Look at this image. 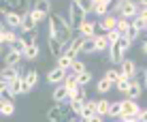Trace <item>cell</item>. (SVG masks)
Masks as SVG:
<instances>
[{
	"mask_svg": "<svg viewBox=\"0 0 147 122\" xmlns=\"http://www.w3.org/2000/svg\"><path fill=\"white\" fill-rule=\"evenodd\" d=\"M47 37L58 39L60 43L66 47V45L73 41V26L68 24L66 17H62L60 13H51L49 15V26H47Z\"/></svg>",
	"mask_w": 147,
	"mask_h": 122,
	"instance_id": "cell-1",
	"label": "cell"
},
{
	"mask_svg": "<svg viewBox=\"0 0 147 122\" xmlns=\"http://www.w3.org/2000/svg\"><path fill=\"white\" fill-rule=\"evenodd\" d=\"M130 45H132V41H130L128 37H121L117 43L111 45V49H109V60H111V64H121V62H124L126 52L130 49Z\"/></svg>",
	"mask_w": 147,
	"mask_h": 122,
	"instance_id": "cell-2",
	"label": "cell"
},
{
	"mask_svg": "<svg viewBox=\"0 0 147 122\" xmlns=\"http://www.w3.org/2000/svg\"><path fill=\"white\" fill-rule=\"evenodd\" d=\"M139 4L134 0H121V2L115 4V9H111V13L117 15V17H126V19H132L139 15Z\"/></svg>",
	"mask_w": 147,
	"mask_h": 122,
	"instance_id": "cell-3",
	"label": "cell"
},
{
	"mask_svg": "<svg viewBox=\"0 0 147 122\" xmlns=\"http://www.w3.org/2000/svg\"><path fill=\"white\" fill-rule=\"evenodd\" d=\"M85 15H88V13L77 4V0H70V4H68V17L66 19H68L70 26H73V30H79V26L85 22Z\"/></svg>",
	"mask_w": 147,
	"mask_h": 122,
	"instance_id": "cell-4",
	"label": "cell"
},
{
	"mask_svg": "<svg viewBox=\"0 0 147 122\" xmlns=\"http://www.w3.org/2000/svg\"><path fill=\"white\" fill-rule=\"evenodd\" d=\"M47 120H73V109L70 103H55L47 111Z\"/></svg>",
	"mask_w": 147,
	"mask_h": 122,
	"instance_id": "cell-5",
	"label": "cell"
},
{
	"mask_svg": "<svg viewBox=\"0 0 147 122\" xmlns=\"http://www.w3.org/2000/svg\"><path fill=\"white\" fill-rule=\"evenodd\" d=\"M141 109L139 103H136L134 99H128L126 96L124 101H121V118H130V116H141Z\"/></svg>",
	"mask_w": 147,
	"mask_h": 122,
	"instance_id": "cell-6",
	"label": "cell"
},
{
	"mask_svg": "<svg viewBox=\"0 0 147 122\" xmlns=\"http://www.w3.org/2000/svg\"><path fill=\"white\" fill-rule=\"evenodd\" d=\"M66 75H68V71H66V69H62V67H58V64H55L53 69H49V73H47V81H49V84H53V86H60L64 79H66Z\"/></svg>",
	"mask_w": 147,
	"mask_h": 122,
	"instance_id": "cell-7",
	"label": "cell"
},
{
	"mask_svg": "<svg viewBox=\"0 0 147 122\" xmlns=\"http://www.w3.org/2000/svg\"><path fill=\"white\" fill-rule=\"evenodd\" d=\"M2 4H7L11 11H17L22 15L32 11V9H30V0H2Z\"/></svg>",
	"mask_w": 147,
	"mask_h": 122,
	"instance_id": "cell-8",
	"label": "cell"
},
{
	"mask_svg": "<svg viewBox=\"0 0 147 122\" xmlns=\"http://www.w3.org/2000/svg\"><path fill=\"white\" fill-rule=\"evenodd\" d=\"M19 75H24L19 64L17 67H7V64H4V69H2V84H13Z\"/></svg>",
	"mask_w": 147,
	"mask_h": 122,
	"instance_id": "cell-9",
	"label": "cell"
},
{
	"mask_svg": "<svg viewBox=\"0 0 147 122\" xmlns=\"http://www.w3.org/2000/svg\"><path fill=\"white\" fill-rule=\"evenodd\" d=\"M117 22H119V17H117V15L109 13V15H105V17H100L98 28L102 30V32H111V30H115V28H117Z\"/></svg>",
	"mask_w": 147,
	"mask_h": 122,
	"instance_id": "cell-10",
	"label": "cell"
},
{
	"mask_svg": "<svg viewBox=\"0 0 147 122\" xmlns=\"http://www.w3.org/2000/svg\"><path fill=\"white\" fill-rule=\"evenodd\" d=\"M22 58H24V54L22 52H15V49H4V54H2V60H4V64L7 67H17L19 62H22Z\"/></svg>",
	"mask_w": 147,
	"mask_h": 122,
	"instance_id": "cell-11",
	"label": "cell"
},
{
	"mask_svg": "<svg viewBox=\"0 0 147 122\" xmlns=\"http://www.w3.org/2000/svg\"><path fill=\"white\" fill-rule=\"evenodd\" d=\"M2 17H4V24H7L9 28H13V30H15V28H22V19H24L22 13L11 11V9H9V11L2 15Z\"/></svg>",
	"mask_w": 147,
	"mask_h": 122,
	"instance_id": "cell-12",
	"label": "cell"
},
{
	"mask_svg": "<svg viewBox=\"0 0 147 122\" xmlns=\"http://www.w3.org/2000/svg\"><path fill=\"white\" fill-rule=\"evenodd\" d=\"M119 71H121L124 77L134 79V75H136V62H134V60H130V58H124V62L119 64Z\"/></svg>",
	"mask_w": 147,
	"mask_h": 122,
	"instance_id": "cell-13",
	"label": "cell"
},
{
	"mask_svg": "<svg viewBox=\"0 0 147 122\" xmlns=\"http://www.w3.org/2000/svg\"><path fill=\"white\" fill-rule=\"evenodd\" d=\"M24 81H26V94H28L30 90H32L34 86L38 84V71H36V69H28V71H24Z\"/></svg>",
	"mask_w": 147,
	"mask_h": 122,
	"instance_id": "cell-14",
	"label": "cell"
},
{
	"mask_svg": "<svg viewBox=\"0 0 147 122\" xmlns=\"http://www.w3.org/2000/svg\"><path fill=\"white\" fill-rule=\"evenodd\" d=\"M68 96H70V90H68L64 84H60V86H55L51 99L55 101V103H68Z\"/></svg>",
	"mask_w": 147,
	"mask_h": 122,
	"instance_id": "cell-15",
	"label": "cell"
},
{
	"mask_svg": "<svg viewBox=\"0 0 147 122\" xmlns=\"http://www.w3.org/2000/svg\"><path fill=\"white\" fill-rule=\"evenodd\" d=\"M47 47H49V54H51L55 60L64 54V45L60 43L58 39H53V37H47Z\"/></svg>",
	"mask_w": 147,
	"mask_h": 122,
	"instance_id": "cell-16",
	"label": "cell"
},
{
	"mask_svg": "<svg viewBox=\"0 0 147 122\" xmlns=\"http://www.w3.org/2000/svg\"><path fill=\"white\" fill-rule=\"evenodd\" d=\"M15 39H17L15 30H13V28H9L7 24H2V28H0V41H2V45L7 47V45H11Z\"/></svg>",
	"mask_w": 147,
	"mask_h": 122,
	"instance_id": "cell-17",
	"label": "cell"
},
{
	"mask_svg": "<svg viewBox=\"0 0 147 122\" xmlns=\"http://www.w3.org/2000/svg\"><path fill=\"white\" fill-rule=\"evenodd\" d=\"M15 96H17V94L13 92L11 84H2V86H0V103H13Z\"/></svg>",
	"mask_w": 147,
	"mask_h": 122,
	"instance_id": "cell-18",
	"label": "cell"
},
{
	"mask_svg": "<svg viewBox=\"0 0 147 122\" xmlns=\"http://www.w3.org/2000/svg\"><path fill=\"white\" fill-rule=\"evenodd\" d=\"M94 41H96V52H109L111 49V41L107 37V32L105 34H96Z\"/></svg>",
	"mask_w": 147,
	"mask_h": 122,
	"instance_id": "cell-19",
	"label": "cell"
},
{
	"mask_svg": "<svg viewBox=\"0 0 147 122\" xmlns=\"http://www.w3.org/2000/svg\"><path fill=\"white\" fill-rule=\"evenodd\" d=\"M141 94H143V84H141V81H136V79H132V84H130V90L126 92V96H128V99L139 101Z\"/></svg>",
	"mask_w": 147,
	"mask_h": 122,
	"instance_id": "cell-20",
	"label": "cell"
},
{
	"mask_svg": "<svg viewBox=\"0 0 147 122\" xmlns=\"http://www.w3.org/2000/svg\"><path fill=\"white\" fill-rule=\"evenodd\" d=\"M96 114V101H85V103H83V109H81V116H79V118L81 120H88V118H92V116Z\"/></svg>",
	"mask_w": 147,
	"mask_h": 122,
	"instance_id": "cell-21",
	"label": "cell"
},
{
	"mask_svg": "<svg viewBox=\"0 0 147 122\" xmlns=\"http://www.w3.org/2000/svg\"><path fill=\"white\" fill-rule=\"evenodd\" d=\"M32 30H36V19H34L30 13H26L24 19H22V32L26 34V32H32Z\"/></svg>",
	"mask_w": 147,
	"mask_h": 122,
	"instance_id": "cell-22",
	"label": "cell"
},
{
	"mask_svg": "<svg viewBox=\"0 0 147 122\" xmlns=\"http://www.w3.org/2000/svg\"><path fill=\"white\" fill-rule=\"evenodd\" d=\"M94 52H96L94 37H83V41H81V54H94Z\"/></svg>",
	"mask_w": 147,
	"mask_h": 122,
	"instance_id": "cell-23",
	"label": "cell"
},
{
	"mask_svg": "<svg viewBox=\"0 0 147 122\" xmlns=\"http://www.w3.org/2000/svg\"><path fill=\"white\" fill-rule=\"evenodd\" d=\"M113 86H115V84H113L111 79L102 77V79H98V81H96V92H98V94H107L109 90L113 88Z\"/></svg>",
	"mask_w": 147,
	"mask_h": 122,
	"instance_id": "cell-24",
	"label": "cell"
},
{
	"mask_svg": "<svg viewBox=\"0 0 147 122\" xmlns=\"http://www.w3.org/2000/svg\"><path fill=\"white\" fill-rule=\"evenodd\" d=\"M109 109H111V101L109 99H98L96 101V114H100L105 118V116H109Z\"/></svg>",
	"mask_w": 147,
	"mask_h": 122,
	"instance_id": "cell-25",
	"label": "cell"
},
{
	"mask_svg": "<svg viewBox=\"0 0 147 122\" xmlns=\"http://www.w3.org/2000/svg\"><path fill=\"white\" fill-rule=\"evenodd\" d=\"M79 34H83V37H96V24L85 19V22L79 26Z\"/></svg>",
	"mask_w": 147,
	"mask_h": 122,
	"instance_id": "cell-26",
	"label": "cell"
},
{
	"mask_svg": "<svg viewBox=\"0 0 147 122\" xmlns=\"http://www.w3.org/2000/svg\"><path fill=\"white\" fill-rule=\"evenodd\" d=\"M68 101H88V92H85V86H77L75 90H70Z\"/></svg>",
	"mask_w": 147,
	"mask_h": 122,
	"instance_id": "cell-27",
	"label": "cell"
},
{
	"mask_svg": "<svg viewBox=\"0 0 147 122\" xmlns=\"http://www.w3.org/2000/svg\"><path fill=\"white\" fill-rule=\"evenodd\" d=\"M36 11L45 13V15H51V0H34V7Z\"/></svg>",
	"mask_w": 147,
	"mask_h": 122,
	"instance_id": "cell-28",
	"label": "cell"
},
{
	"mask_svg": "<svg viewBox=\"0 0 147 122\" xmlns=\"http://www.w3.org/2000/svg\"><path fill=\"white\" fill-rule=\"evenodd\" d=\"M11 88H13V92L17 94V96H19V94H26V81H24V75H19V77L13 81Z\"/></svg>",
	"mask_w": 147,
	"mask_h": 122,
	"instance_id": "cell-29",
	"label": "cell"
},
{
	"mask_svg": "<svg viewBox=\"0 0 147 122\" xmlns=\"http://www.w3.org/2000/svg\"><path fill=\"white\" fill-rule=\"evenodd\" d=\"M9 47L15 49V52H22V54H24V52L28 49V41H26V37H17L11 45H9Z\"/></svg>",
	"mask_w": 147,
	"mask_h": 122,
	"instance_id": "cell-30",
	"label": "cell"
},
{
	"mask_svg": "<svg viewBox=\"0 0 147 122\" xmlns=\"http://www.w3.org/2000/svg\"><path fill=\"white\" fill-rule=\"evenodd\" d=\"M109 118H113V120H117V118H121V101H111Z\"/></svg>",
	"mask_w": 147,
	"mask_h": 122,
	"instance_id": "cell-31",
	"label": "cell"
},
{
	"mask_svg": "<svg viewBox=\"0 0 147 122\" xmlns=\"http://www.w3.org/2000/svg\"><path fill=\"white\" fill-rule=\"evenodd\" d=\"M38 54H40L38 45H36V43H32V45H28V49L24 52V58H26V60H36V58H38Z\"/></svg>",
	"mask_w": 147,
	"mask_h": 122,
	"instance_id": "cell-32",
	"label": "cell"
},
{
	"mask_svg": "<svg viewBox=\"0 0 147 122\" xmlns=\"http://www.w3.org/2000/svg\"><path fill=\"white\" fill-rule=\"evenodd\" d=\"M62 84H64V86H66V88H68V90H75V88H77V86H79V79H77V73H68V75H66V79H64V81H62Z\"/></svg>",
	"mask_w": 147,
	"mask_h": 122,
	"instance_id": "cell-33",
	"label": "cell"
},
{
	"mask_svg": "<svg viewBox=\"0 0 147 122\" xmlns=\"http://www.w3.org/2000/svg\"><path fill=\"white\" fill-rule=\"evenodd\" d=\"M105 77H107V79H111L113 84H117V81L121 79V71H119V69H115V67H111V69H107Z\"/></svg>",
	"mask_w": 147,
	"mask_h": 122,
	"instance_id": "cell-34",
	"label": "cell"
},
{
	"mask_svg": "<svg viewBox=\"0 0 147 122\" xmlns=\"http://www.w3.org/2000/svg\"><path fill=\"white\" fill-rule=\"evenodd\" d=\"M130 84H132V79H130V77H124V75H121V79L117 81V84H115V88H117L119 90V92H128V90H130Z\"/></svg>",
	"mask_w": 147,
	"mask_h": 122,
	"instance_id": "cell-35",
	"label": "cell"
},
{
	"mask_svg": "<svg viewBox=\"0 0 147 122\" xmlns=\"http://www.w3.org/2000/svg\"><path fill=\"white\" fill-rule=\"evenodd\" d=\"M73 62H75V58H70L66 52L58 58V67H62V69H70V67H73Z\"/></svg>",
	"mask_w": 147,
	"mask_h": 122,
	"instance_id": "cell-36",
	"label": "cell"
},
{
	"mask_svg": "<svg viewBox=\"0 0 147 122\" xmlns=\"http://www.w3.org/2000/svg\"><path fill=\"white\" fill-rule=\"evenodd\" d=\"M130 26H132V19H126V17H119V22H117V28L115 30H119L121 34H128V30Z\"/></svg>",
	"mask_w": 147,
	"mask_h": 122,
	"instance_id": "cell-37",
	"label": "cell"
},
{
	"mask_svg": "<svg viewBox=\"0 0 147 122\" xmlns=\"http://www.w3.org/2000/svg\"><path fill=\"white\" fill-rule=\"evenodd\" d=\"M0 114H2L4 118H11L15 114V105L13 103H0Z\"/></svg>",
	"mask_w": 147,
	"mask_h": 122,
	"instance_id": "cell-38",
	"label": "cell"
},
{
	"mask_svg": "<svg viewBox=\"0 0 147 122\" xmlns=\"http://www.w3.org/2000/svg\"><path fill=\"white\" fill-rule=\"evenodd\" d=\"M77 4L83 9L85 13H92L94 9H96V0H77Z\"/></svg>",
	"mask_w": 147,
	"mask_h": 122,
	"instance_id": "cell-39",
	"label": "cell"
},
{
	"mask_svg": "<svg viewBox=\"0 0 147 122\" xmlns=\"http://www.w3.org/2000/svg\"><path fill=\"white\" fill-rule=\"evenodd\" d=\"M77 79H79V86H88V84H92V73L90 71H83V73H77Z\"/></svg>",
	"mask_w": 147,
	"mask_h": 122,
	"instance_id": "cell-40",
	"label": "cell"
},
{
	"mask_svg": "<svg viewBox=\"0 0 147 122\" xmlns=\"http://www.w3.org/2000/svg\"><path fill=\"white\" fill-rule=\"evenodd\" d=\"M132 26H134V28H139L141 32H145V28H147V19H145V17H141V15H136V17H132Z\"/></svg>",
	"mask_w": 147,
	"mask_h": 122,
	"instance_id": "cell-41",
	"label": "cell"
},
{
	"mask_svg": "<svg viewBox=\"0 0 147 122\" xmlns=\"http://www.w3.org/2000/svg\"><path fill=\"white\" fill-rule=\"evenodd\" d=\"M68 103H70V109H73V114H75V116H77V118H79V116H81V109H83V103H85V101H68Z\"/></svg>",
	"mask_w": 147,
	"mask_h": 122,
	"instance_id": "cell-42",
	"label": "cell"
},
{
	"mask_svg": "<svg viewBox=\"0 0 147 122\" xmlns=\"http://www.w3.org/2000/svg\"><path fill=\"white\" fill-rule=\"evenodd\" d=\"M73 73H83V71H88V67H85V62H81V60H75L73 62Z\"/></svg>",
	"mask_w": 147,
	"mask_h": 122,
	"instance_id": "cell-43",
	"label": "cell"
},
{
	"mask_svg": "<svg viewBox=\"0 0 147 122\" xmlns=\"http://www.w3.org/2000/svg\"><path fill=\"white\" fill-rule=\"evenodd\" d=\"M139 34H141V30H139V28L130 26V30H128V34H124V37H128V39H130V41H132V43H134V41L139 39Z\"/></svg>",
	"mask_w": 147,
	"mask_h": 122,
	"instance_id": "cell-44",
	"label": "cell"
},
{
	"mask_svg": "<svg viewBox=\"0 0 147 122\" xmlns=\"http://www.w3.org/2000/svg\"><path fill=\"white\" fill-rule=\"evenodd\" d=\"M30 15H32V17L36 19V24H40V22H45V17H49V15L40 13V11H36V9H32V11H30Z\"/></svg>",
	"mask_w": 147,
	"mask_h": 122,
	"instance_id": "cell-45",
	"label": "cell"
},
{
	"mask_svg": "<svg viewBox=\"0 0 147 122\" xmlns=\"http://www.w3.org/2000/svg\"><path fill=\"white\" fill-rule=\"evenodd\" d=\"M36 37H38V32H36V30H32V32H26V41H28V45L36 43Z\"/></svg>",
	"mask_w": 147,
	"mask_h": 122,
	"instance_id": "cell-46",
	"label": "cell"
},
{
	"mask_svg": "<svg viewBox=\"0 0 147 122\" xmlns=\"http://www.w3.org/2000/svg\"><path fill=\"white\" fill-rule=\"evenodd\" d=\"M85 122H102V116H100V114H94L92 118H88Z\"/></svg>",
	"mask_w": 147,
	"mask_h": 122,
	"instance_id": "cell-47",
	"label": "cell"
},
{
	"mask_svg": "<svg viewBox=\"0 0 147 122\" xmlns=\"http://www.w3.org/2000/svg\"><path fill=\"white\" fill-rule=\"evenodd\" d=\"M121 122H141L139 116H130V118H121Z\"/></svg>",
	"mask_w": 147,
	"mask_h": 122,
	"instance_id": "cell-48",
	"label": "cell"
},
{
	"mask_svg": "<svg viewBox=\"0 0 147 122\" xmlns=\"http://www.w3.org/2000/svg\"><path fill=\"white\" fill-rule=\"evenodd\" d=\"M139 15H141V17H145V19H147V7H141V9H139Z\"/></svg>",
	"mask_w": 147,
	"mask_h": 122,
	"instance_id": "cell-49",
	"label": "cell"
},
{
	"mask_svg": "<svg viewBox=\"0 0 147 122\" xmlns=\"http://www.w3.org/2000/svg\"><path fill=\"white\" fill-rule=\"evenodd\" d=\"M139 120H141V122H147V109H143V111H141Z\"/></svg>",
	"mask_w": 147,
	"mask_h": 122,
	"instance_id": "cell-50",
	"label": "cell"
},
{
	"mask_svg": "<svg viewBox=\"0 0 147 122\" xmlns=\"http://www.w3.org/2000/svg\"><path fill=\"white\" fill-rule=\"evenodd\" d=\"M96 4H111L113 7V0H96Z\"/></svg>",
	"mask_w": 147,
	"mask_h": 122,
	"instance_id": "cell-51",
	"label": "cell"
},
{
	"mask_svg": "<svg viewBox=\"0 0 147 122\" xmlns=\"http://www.w3.org/2000/svg\"><path fill=\"white\" fill-rule=\"evenodd\" d=\"M141 49H143V54H145V56H147V39H145V41H143V45H141Z\"/></svg>",
	"mask_w": 147,
	"mask_h": 122,
	"instance_id": "cell-52",
	"label": "cell"
},
{
	"mask_svg": "<svg viewBox=\"0 0 147 122\" xmlns=\"http://www.w3.org/2000/svg\"><path fill=\"white\" fill-rule=\"evenodd\" d=\"M141 2V7H147V0H139Z\"/></svg>",
	"mask_w": 147,
	"mask_h": 122,
	"instance_id": "cell-53",
	"label": "cell"
},
{
	"mask_svg": "<svg viewBox=\"0 0 147 122\" xmlns=\"http://www.w3.org/2000/svg\"><path fill=\"white\" fill-rule=\"evenodd\" d=\"M143 84H145V86H147V73H145V77H143Z\"/></svg>",
	"mask_w": 147,
	"mask_h": 122,
	"instance_id": "cell-54",
	"label": "cell"
},
{
	"mask_svg": "<svg viewBox=\"0 0 147 122\" xmlns=\"http://www.w3.org/2000/svg\"><path fill=\"white\" fill-rule=\"evenodd\" d=\"M73 122H85V120H81V118H79V120H73Z\"/></svg>",
	"mask_w": 147,
	"mask_h": 122,
	"instance_id": "cell-55",
	"label": "cell"
},
{
	"mask_svg": "<svg viewBox=\"0 0 147 122\" xmlns=\"http://www.w3.org/2000/svg\"><path fill=\"white\" fill-rule=\"evenodd\" d=\"M113 122H121V118H117V120H113Z\"/></svg>",
	"mask_w": 147,
	"mask_h": 122,
	"instance_id": "cell-56",
	"label": "cell"
},
{
	"mask_svg": "<svg viewBox=\"0 0 147 122\" xmlns=\"http://www.w3.org/2000/svg\"><path fill=\"white\" fill-rule=\"evenodd\" d=\"M115 2H121V0H115Z\"/></svg>",
	"mask_w": 147,
	"mask_h": 122,
	"instance_id": "cell-57",
	"label": "cell"
},
{
	"mask_svg": "<svg viewBox=\"0 0 147 122\" xmlns=\"http://www.w3.org/2000/svg\"><path fill=\"white\" fill-rule=\"evenodd\" d=\"M145 34H147V28H145Z\"/></svg>",
	"mask_w": 147,
	"mask_h": 122,
	"instance_id": "cell-58",
	"label": "cell"
},
{
	"mask_svg": "<svg viewBox=\"0 0 147 122\" xmlns=\"http://www.w3.org/2000/svg\"><path fill=\"white\" fill-rule=\"evenodd\" d=\"M145 73H147V71H145Z\"/></svg>",
	"mask_w": 147,
	"mask_h": 122,
	"instance_id": "cell-59",
	"label": "cell"
}]
</instances>
